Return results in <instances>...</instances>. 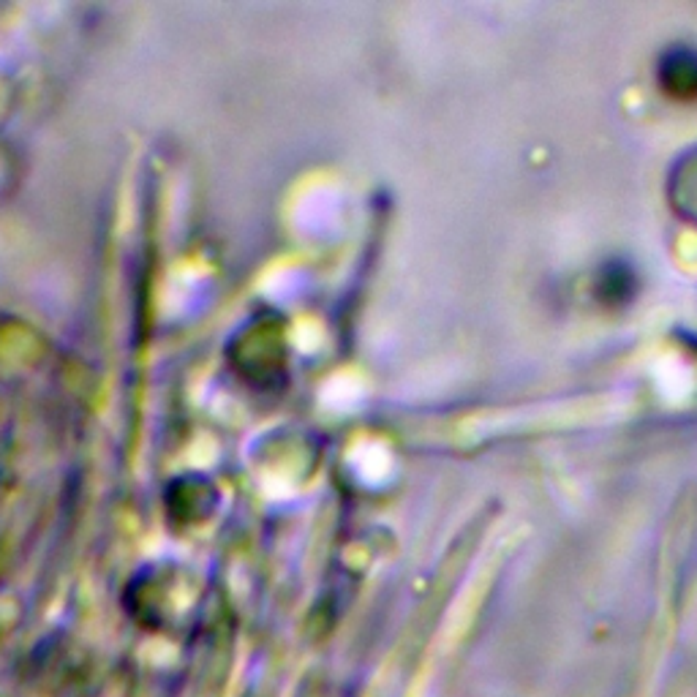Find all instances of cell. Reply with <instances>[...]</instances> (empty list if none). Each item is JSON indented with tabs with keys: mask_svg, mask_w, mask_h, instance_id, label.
<instances>
[{
	"mask_svg": "<svg viewBox=\"0 0 697 697\" xmlns=\"http://www.w3.org/2000/svg\"><path fill=\"white\" fill-rule=\"evenodd\" d=\"M632 289H635V278H632L630 267L619 265V262L602 267L600 278H596V295H600L602 303L616 306V303L630 300Z\"/></svg>",
	"mask_w": 697,
	"mask_h": 697,
	"instance_id": "obj_2",
	"label": "cell"
},
{
	"mask_svg": "<svg viewBox=\"0 0 697 697\" xmlns=\"http://www.w3.org/2000/svg\"><path fill=\"white\" fill-rule=\"evenodd\" d=\"M659 85L667 96L678 102H695L697 98V52L687 46H676L659 61Z\"/></svg>",
	"mask_w": 697,
	"mask_h": 697,
	"instance_id": "obj_1",
	"label": "cell"
}]
</instances>
